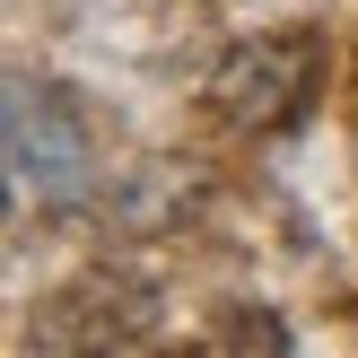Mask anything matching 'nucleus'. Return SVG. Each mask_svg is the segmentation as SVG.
Instances as JSON below:
<instances>
[{"instance_id": "f257e3e1", "label": "nucleus", "mask_w": 358, "mask_h": 358, "mask_svg": "<svg viewBox=\"0 0 358 358\" xmlns=\"http://www.w3.org/2000/svg\"><path fill=\"white\" fill-rule=\"evenodd\" d=\"M315 79H324V35L297 27V35H254L236 44L219 70H210V105H219L236 131H289L306 114Z\"/></svg>"}, {"instance_id": "f03ea898", "label": "nucleus", "mask_w": 358, "mask_h": 358, "mask_svg": "<svg viewBox=\"0 0 358 358\" xmlns=\"http://www.w3.org/2000/svg\"><path fill=\"white\" fill-rule=\"evenodd\" d=\"M87 166H96V149H87L79 114H70L62 87H9V175L17 192H44V201H79L87 192Z\"/></svg>"}, {"instance_id": "7ed1b4c3", "label": "nucleus", "mask_w": 358, "mask_h": 358, "mask_svg": "<svg viewBox=\"0 0 358 358\" xmlns=\"http://www.w3.org/2000/svg\"><path fill=\"white\" fill-rule=\"evenodd\" d=\"M157 332V280H140V271H87V280H70L62 297H52V315H44V341L52 350H131V341H149Z\"/></svg>"}, {"instance_id": "20e7f679", "label": "nucleus", "mask_w": 358, "mask_h": 358, "mask_svg": "<svg viewBox=\"0 0 358 358\" xmlns=\"http://www.w3.org/2000/svg\"><path fill=\"white\" fill-rule=\"evenodd\" d=\"M219 350H289V332H280L271 324V315H227V324H219Z\"/></svg>"}]
</instances>
